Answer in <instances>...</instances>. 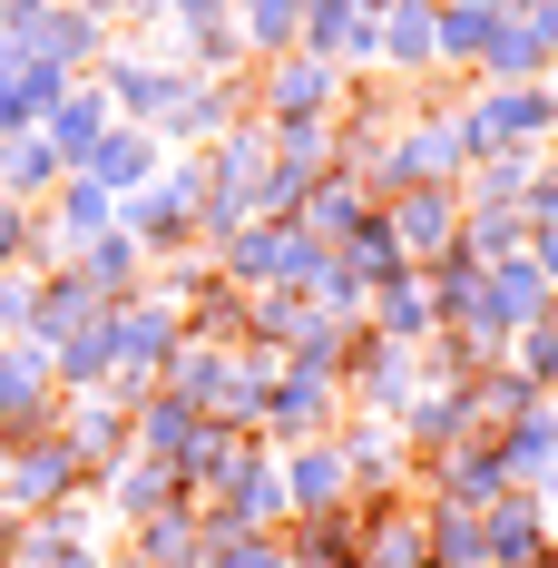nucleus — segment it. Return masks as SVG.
I'll return each mask as SVG.
<instances>
[{
	"mask_svg": "<svg viewBox=\"0 0 558 568\" xmlns=\"http://www.w3.org/2000/svg\"><path fill=\"white\" fill-rule=\"evenodd\" d=\"M334 255H343V265H353V275H363V284H392V275H412V255H402V235H392V216H383V206H373L363 226L343 235Z\"/></svg>",
	"mask_w": 558,
	"mask_h": 568,
	"instance_id": "nucleus-25",
	"label": "nucleus"
},
{
	"mask_svg": "<svg viewBox=\"0 0 558 568\" xmlns=\"http://www.w3.org/2000/svg\"><path fill=\"white\" fill-rule=\"evenodd\" d=\"M353 10H363V20H383V10H392V0H353Z\"/></svg>",
	"mask_w": 558,
	"mask_h": 568,
	"instance_id": "nucleus-35",
	"label": "nucleus"
},
{
	"mask_svg": "<svg viewBox=\"0 0 558 568\" xmlns=\"http://www.w3.org/2000/svg\"><path fill=\"white\" fill-rule=\"evenodd\" d=\"M59 412H69V422H59V442L79 452V470H89V480H109L118 460H128V412H118V402H59Z\"/></svg>",
	"mask_w": 558,
	"mask_h": 568,
	"instance_id": "nucleus-16",
	"label": "nucleus"
},
{
	"mask_svg": "<svg viewBox=\"0 0 558 568\" xmlns=\"http://www.w3.org/2000/svg\"><path fill=\"white\" fill-rule=\"evenodd\" d=\"M549 304H558V294H549V275H539L529 255H500V265H490V314H500L509 334H519V324H539Z\"/></svg>",
	"mask_w": 558,
	"mask_h": 568,
	"instance_id": "nucleus-23",
	"label": "nucleus"
},
{
	"mask_svg": "<svg viewBox=\"0 0 558 568\" xmlns=\"http://www.w3.org/2000/svg\"><path fill=\"white\" fill-rule=\"evenodd\" d=\"M168 79L176 69H158V59H109V89H99V99H118V109L148 128V118L168 109Z\"/></svg>",
	"mask_w": 558,
	"mask_h": 568,
	"instance_id": "nucleus-27",
	"label": "nucleus"
},
{
	"mask_svg": "<svg viewBox=\"0 0 558 568\" xmlns=\"http://www.w3.org/2000/svg\"><path fill=\"white\" fill-rule=\"evenodd\" d=\"M539 89H549V99H558V59H549V79H539Z\"/></svg>",
	"mask_w": 558,
	"mask_h": 568,
	"instance_id": "nucleus-36",
	"label": "nucleus"
},
{
	"mask_svg": "<svg viewBox=\"0 0 558 568\" xmlns=\"http://www.w3.org/2000/svg\"><path fill=\"white\" fill-rule=\"evenodd\" d=\"M422 393V353H402L383 334H353V363H343V412H392L402 422V402Z\"/></svg>",
	"mask_w": 558,
	"mask_h": 568,
	"instance_id": "nucleus-3",
	"label": "nucleus"
},
{
	"mask_svg": "<svg viewBox=\"0 0 558 568\" xmlns=\"http://www.w3.org/2000/svg\"><path fill=\"white\" fill-rule=\"evenodd\" d=\"M363 559L353 568H432V539H422V490H363Z\"/></svg>",
	"mask_w": 558,
	"mask_h": 568,
	"instance_id": "nucleus-4",
	"label": "nucleus"
},
{
	"mask_svg": "<svg viewBox=\"0 0 558 568\" xmlns=\"http://www.w3.org/2000/svg\"><path fill=\"white\" fill-rule=\"evenodd\" d=\"M460 255H480V265L529 255V216H519V206H470V196H460Z\"/></svg>",
	"mask_w": 558,
	"mask_h": 568,
	"instance_id": "nucleus-24",
	"label": "nucleus"
},
{
	"mask_svg": "<svg viewBox=\"0 0 558 568\" xmlns=\"http://www.w3.org/2000/svg\"><path fill=\"white\" fill-rule=\"evenodd\" d=\"M225 20H235L245 59H284L294 40H304V0H235Z\"/></svg>",
	"mask_w": 558,
	"mask_h": 568,
	"instance_id": "nucleus-22",
	"label": "nucleus"
},
{
	"mask_svg": "<svg viewBox=\"0 0 558 568\" xmlns=\"http://www.w3.org/2000/svg\"><path fill=\"white\" fill-rule=\"evenodd\" d=\"M558 549V529L539 519V500L529 490H509V500H490L480 510V568H539Z\"/></svg>",
	"mask_w": 558,
	"mask_h": 568,
	"instance_id": "nucleus-9",
	"label": "nucleus"
},
{
	"mask_svg": "<svg viewBox=\"0 0 558 568\" xmlns=\"http://www.w3.org/2000/svg\"><path fill=\"white\" fill-rule=\"evenodd\" d=\"M460 393H470V422H480V442H490L500 422H519L529 402H549L539 383H529V373H519V363H509V353H500V363H480V373H470Z\"/></svg>",
	"mask_w": 558,
	"mask_h": 568,
	"instance_id": "nucleus-21",
	"label": "nucleus"
},
{
	"mask_svg": "<svg viewBox=\"0 0 558 568\" xmlns=\"http://www.w3.org/2000/svg\"><path fill=\"white\" fill-rule=\"evenodd\" d=\"M509 363H519L539 393H558V304L539 314V324H519V334H509Z\"/></svg>",
	"mask_w": 558,
	"mask_h": 568,
	"instance_id": "nucleus-28",
	"label": "nucleus"
},
{
	"mask_svg": "<svg viewBox=\"0 0 558 568\" xmlns=\"http://www.w3.org/2000/svg\"><path fill=\"white\" fill-rule=\"evenodd\" d=\"M383 216H392V235H402V255L432 265V255L460 245V186H392Z\"/></svg>",
	"mask_w": 558,
	"mask_h": 568,
	"instance_id": "nucleus-8",
	"label": "nucleus"
},
{
	"mask_svg": "<svg viewBox=\"0 0 558 568\" xmlns=\"http://www.w3.org/2000/svg\"><path fill=\"white\" fill-rule=\"evenodd\" d=\"M59 176H69V158H59L40 128H10V138H0V196H10V206H40Z\"/></svg>",
	"mask_w": 558,
	"mask_h": 568,
	"instance_id": "nucleus-17",
	"label": "nucleus"
},
{
	"mask_svg": "<svg viewBox=\"0 0 558 568\" xmlns=\"http://www.w3.org/2000/svg\"><path fill=\"white\" fill-rule=\"evenodd\" d=\"M343 422V383H314V373H275V393H265V452H294V442H324Z\"/></svg>",
	"mask_w": 558,
	"mask_h": 568,
	"instance_id": "nucleus-6",
	"label": "nucleus"
},
{
	"mask_svg": "<svg viewBox=\"0 0 558 568\" xmlns=\"http://www.w3.org/2000/svg\"><path fill=\"white\" fill-rule=\"evenodd\" d=\"M363 334L402 343V353H422V343L442 334V314H432V284H422V265H412V275H392V284H373V314H363Z\"/></svg>",
	"mask_w": 558,
	"mask_h": 568,
	"instance_id": "nucleus-11",
	"label": "nucleus"
},
{
	"mask_svg": "<svg viewBox=\"0 0 558 568\" xmlns=\"http://www.w3.org/2000/svg\"><path fill=\"white\" fill-rule=\"evenodd\" d=\"M490 452H500V470L519 480V490H529V480H549V470H558V402H529L519 422H500V432H490Z\"/></svg>",
	"mask_w": 558,
	"mask_h": 568,
	"instance_id": "nucleus-14",
	"label": "nucleus"
},
{
	"mask_svg": "<svg viewBox=\"0 0 558 568\" xmlns=\"http://www.w3.org/2000/svg\"><path fill=\"white\" fill-rule=\"evenodd\" d=\"M334 452H343V470H353V500L412 480V452H402V422H392V412H343V422H334Z\"/></svg>",
	"mask_w": 558,
	"mask_h": 568,
	"instance_id": "nucleus-5",
	"label": "nucleus"
},
{
	"mask_svg": "<svg viewBox=\"0 0 558 568\" xmlns=\"http://www.w3.org/2000/svg\"><path fill=\"white\" fill-rule=\"evenodd\" d=\"M539 568H558V549H549V559H539Z\"/></svg>",
	"mask_w": 558,
	"mask_h": 568,
	"instance_id": "nucleus-37",
	"label": "nucleus"
},
{
	"mask_svg": "<svg viewBox=\"0 0 558 568\" xmlns=\"http://www.w3.org/2000/svg\"><path fill=\"white\" fill-rule=\"evenodd\" d=\"M206 568H284L275 529H235V539H206Z\"/></svg>",
	"mask_w": 558,
	"mask_h": 568,
	"instance_id": "nucleus-29",
	"label": "nucleus"
},
{
	"mask_svg": "<svg viewBox=\"0 0 558 568\" xmlns=\"http://www.w3.org/2000/svg\"><path fill=\"white\" fill-rule=\"evenodd\" d=\"M158 168H168V148H158V128H109V138H99V148L79 158V176H99L109 196H138V186H148Z\"/></svg>",
	"mask_w": 558,
	"mask_h": 568,
	"instance_id": "nucleus-13",
	"label": "nucleus"
},
{
	"mask_svg": "<svg viewBox=\"0 0 558 568\" xmlns=\"http://www.w3.org/2000/svg\"><path fill=\"white\" fill-rule=\"evenodd\" d=\"M529 265L549 275V294H558V226H529Z\"/></svg>",
	"mask_w": 558,
	"mask_h": 568,
	"instance_id": "nucleus-30",
	"label": "nucleus"
},
{
	"mask_svg": "<svg viewBox=\"0 0 558 568\" xmlns=\"http://www.w3.org/2000/svg\"><path fill=\"white\" fill-rule=\"evenodd\" d=\"M549 158H558V138H549Z\"/></svg>",
	"mask_w": 558,
	"mask_h": 568,
	"instance_id": "nucleus-38",
	"label": "nucleus"
},
{
	"mask_svg": "<svg viewBox=\"0 0 558 568\" xmlns=\"http://www.w3.org/2000/svg\"><path fill=\"white\" fill-rule=\"evenodd\" d=\"M529 79H549V40H539L529 20H490V40H480V69H470V89H529Z\"/></svg>",
	"mask_w": 558,
	"mask_h": 568,
	"instance_id": "nucleus-12",
	"label": "nucleus"
},
{
	"mask_svg": "<svg viewBox=\"0 0 558 568\" xmlns=\"http://www.w3.org/2000/svg\"><path fill=\"white\" fill-rule=\"evenodd\" d=\"M450 10H480V20H519L529 0H450Z\"/></svg>",
	"mask_w": 558,
	"mask_h": 568,
	"instance_id": "nucleus-32",
	"label": "nucleus"
},
{
	"mask_svg": "<svg viewBox=\"0 0 558 568\" xmlns=\"http://www.w3.org/2000/svg\"><path fill=\"white\" fill-rule=\"evenodd\" d=\"M245 109L265 118H334L343 109V69L314 50H284V59H255V79H245Z\"/></svg>",
	"mask_w": 558,
	"mask_h": 568,
	"instance_id": "nucleus-1",
	"label": "nucleus"
},
{
	"mask_svg": "<svg viewBox=\"0 0 558 568\" xmlns=\"http://www.w3.org/2000/svg\"><path fill=\"white\" fill-rule=\"evenodd\" d=\"M539 168H549V148H490V158L460 168V196H470V206H519Z\"/></svg>",
	"mask_w": 558,
	"mask_h": 568,
	"instance_id": "nucleus-20",
	"label": "nucleus"
},
{
	"mask_svg": "<svg viewBox=\"0 0 558 568\" xmlns=\"http://www.w3.org/2000/svg\"><path fill=\"white\" fill-rule=\"evenodd\" d=\"M412 480H422V500H450V510H490V500H509V490H519L490 442H450V452L412 460Z\"/></svg>",
	"mask_w": 558,
	"mask_h": 568,
	"instance_id": "nucleus-2",
	"label": "nucleus"
},
{
	"mask_svg": "<svg viewBox=\"0 0 558 568\" xmlns=\"http://www.w3.org/2000/svg\"><path fill=\"white\" fill-rule=\"evenodd\" d=\"M549 402H558V393H549Z\"/></svg>",
	"mask_w": 558,
	"mask_h": 568,
	"instance_id": "nucleus-39",
	"label": "nucleus"
},
{
	"mask_svg": "<svg viewBox=\"0 0 558 568\" xmlns=\"http://www.w3.org/2000/svg\"><path fill=\"white\" fill-rule=\"evenodd\" d=\"M422 539H432V568H480V510L422 500Z\"/></svg>",
	"mask_w": 558,
	"mask_h": 568,
	"instance_id": "nucleus-26",
	"label": "nucleus"
},
{
	"mask_svg": "<svg viewBox=\"0 0 558 568\" xmlns=\"http://www.w3.org/2000/svg\"><path fill=\"white\" fill-rule=\"evenodd\" d=\"M284 568H353L363 559V510H324V519H284Z\"/></svg>",
	"mask_w": 558,
	"mask_h": 568,
	"instance_id": "nucleus-15",
	"label": "nucleus"
},
{
	"mask_svg": "<svg viewBox=\"0 0 558 568\" xmlns=\"http://www.w3.org/2000/svg\"><path fill=\"white\" fill-rule=\"evenodd\" d=\"M40 10H50V0H0V20H40Z\"/></svg>",
	"mask_w": 558,
	"mask_h": 568,
	"instance_id": "nucleus-34",
	"label": "nucleus"
},
{
	"mask_svg": "<svg viewBox=\"0 0 558 568\" xmlns=\"http://www.w3.org/2000/svg\"><path fill=\"white\" fill-rule=\"evenodd\" d=\"M519 20H529V30H539V40H549V59H558V0H529V10H519Z\"/></svg>",
	"mask_w": 558,
	"mask_h": 568,
	"instance_id": "nucleus-31",
	"label": "nucleus"
},
{
	"mask_svg": "<svg viewBox=\"0 0 558 568\" xmlns=\"http://www.w3.org/2000/svg\"><path fill=\"white\" fill-rule=\"evenodd\" d=\"M529 500H539V519L558 529V470H549V480H529Z\"/></svg>",
	"mask_w": 558,
	"mask_h": 568,
	"instance_id": "nucleus-33",
	"label": "nucleus"
},
{
	"mask_svg": "<svg viewBox=\"0 0 558 568\" xmlns=\"http://www.w3.org/2000/svg\"><path fill=\"white\" fill-rule=\"evenodd\" d=\"M363 216H373V196H363V176H314V186H304V216H294V226L314 235V245H343V235L363 226Z\"/></svg>",
	"mask_w": 558,
	"mask_h": 568,
	"instance_id": "nucleus-19",
	"label": "nucleus"
},
{
	"mask_svg": "<svg viewBox=\"0 0 558 568\" xmlns=\"http://www.w3.org/2000/svg\"><path fill=\"white\" fill-rule=\"evenodd\" d=\"M275 470H284V519L353 510V470H343L334 432H324V442H294V452H275Z\"/></svg>",
	"mask_w": 558,
	"mask_h": 568,
	"instance_id": "nucleus-7",
	"label": "nucleus"
},
{
	"mask_svg": "<svg viewBox=\"0 0 558 568\" xmlns=\"http://www.w3.org/2000/svg\"><path fill=\"white\" fill-rule=\"evenodd\" d=\"M109 128H118V118H109V99H99V89H79V79H69V89L50 99V118H40V138H50L69 168H79V158H89V148H99Z\"/></svg>",
	"mask_w": 558,
	"mask_h": 568,
	"instance_id": "nucleus-18",
	"label": "nucleus"
},
{
	"mask_svg": "<svg viewBox=\"0 0 558 568\" xmlns=\"http://www.w3.org/2000/svg\"><path fill=\"white\" fill-rule=\"evenodd\" d=\"M450 442H480V422H470V393H460V383H422V393L402 402V452L432 460V452H450Z\"/></svg>",
	"mask_w": 558,
	"mask_h": 568,
	"instance_id": "nucleus-10",
	"label": "nucleus"
}]
</instances>
